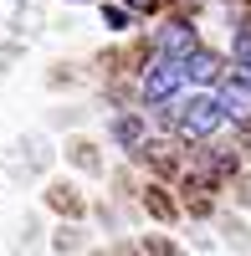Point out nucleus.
Here are the masks:
<instances>
[{
	"label": "nucleus",
	"mask_w": 251,
	"mask_h": 256,
	"mask_svg": "<svg viewBox=\"0 0 251 256\" xmlns=\"http://www.w3.org/2000/svg\"><path fill=\"white\" fill-rule=\"evenodd\" d=\"M184 82H190V72H184V56H154L149 67H144V98L154 102V108H164V102H170Z\"/></svg>",
	"instance_id": "obj_1"
},
{
	"label": "nucleus",
	"mask_w": 251,
	"mask_h": 256,
	"mask_svg": "<svg viewBox=\"0 0 251 256\" xmlns=\"http://www.w3.org/2000/svg\"><path fill=\"white\" fill-rule=\"evenodd\" d=\"M174 123H180V134H184V138H210V134H220V123H226L220 92H216V98H210V92L190 98V102L174 113Z\"/></svg>",
	"instance_id": "obj_2"
},
{
	"label": "nucleus",
	"mask_w": 251,
	"mask_h": 256,
	"mask_svg": "<svg viewBox=\"0 0 251 256\" xmlns=\"http://www.w3.org/2000/svg\"><path fill=\"white\" fill-rule=\"evenodd\" d=\"M220 108H226L231 123L251 128V77H231V82H226V88H220Z\"/></svg>",
	"instance_id": "obj_3"
},
{
	"label": "nucleus",
	"mask_w": 251,
	"mask_h": 256,
	"mask_svg": "<svg viewBox=\"0 0 251 256\" xmlns=\"http://www.w3.org/2000/svg\"><path fill=\"white\" fill-rule=\"evenodd\" d=\"M154 46H159L164 56H190L200 41H195V31H190V20H170V26L154 31Z\"/></svg>",
	"instance_id": "obj_4"
},
{
	"label": "nucleus",
	"mask_w": 251,
	"mask_h": 256,
	"mask_svg": "<svg viewBox=\"0 0 251 256\" xmlns=\"http://www.w3.org/2000/svg\"><path fill=\"white\" fill-rule=\"evenodd\" d=\"M184 72H190V82H216V77H220V56L195 46L190 56H184Z\"/></svg>",
	"instance_id": "obj_5"
},
{
	"label": "nucleus",
	"mask_w": 251,
	"mask_h": 256,
	"mask_svg": "<svg viewBox=\"0 0 251 256\" xmlns=\"http://www.w3.org/2000/svg\"><path fill=\"white\" fill-rule=\"evenodd\" d=\"M113 138H118L123 148H138V138H144V123H138V118H113Z\"/></svg>",
	"instance_id": "obj_6"
},
{
	"label": "nucleus",
	"mask_w": 251,
	"mask_h": 256,
	"mask_svg": "<svg viewBox=\"0 0 251 256\" xmlns=\"http://www.w3.org/2000/svg\"><path fill=\"white\" fill-rule=\"evenodd\" d=\"M102 20H108L113 31H123V26L134 20V10H123V6H108V10H102Z\"/></svg>",
	"instance_id": "obj_7"
},
{
	"label": "nucleus",
	"mask_w": 251,
	"mask_h": 256,
	"mask_svg": "<svg viewBox=\"0 0 251 256\" xmlns=\"http://www.w3.org/2000/svg\"><path fill=\"white\" fill-rule=\"evenodd\" d=\"M128 10H138V16H149V10H159V0H123Z\"/></svg>",
	"instance_id": "obj_8"
}]
</instances>
